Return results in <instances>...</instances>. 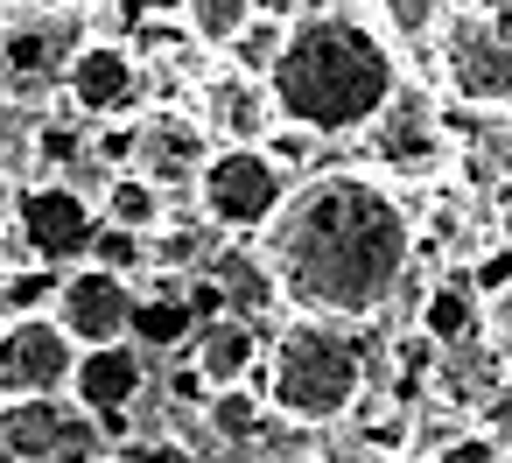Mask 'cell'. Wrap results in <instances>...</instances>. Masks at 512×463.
<instances>
[{
    "label": "cell",
    "instance_id": "16",
    "mask_svg": "<svg viewBox=\"0 0 512 463\" xmlns=\"http://www.w3.org/2000/svg\"><path fill=\"white\" fill-rule=\"evenodd\" d=\"M211 288H218L225 309H239V316H267V309L281 302V281H274L267 253H218V260H211Z\"/></svg>",
    "mask_w": 512,
    "mask_h": 463
},
{
    "label": "cell",
    "instance_id": "31",
    "mask_svg": "<svg viewBox=\"0 0 512 463\" xmlns=\"http://www.w3.org/2000/svg\"><path fill=\"white\" fill-rule=\"evenodd\" d=\"M295 463H323V456H295Z\"/></svg>",
    "mask_w": 512,
    "mask_h": 463
},
{
    "label": "cell",
    "instance_id": "15",
    "mask_svg": "<svg viewBox=\"0 0 512 463\" xmlns=\"http://www.w3.org/2000/svg\"><path fill=\"white\" fill-rule=\"evenodd\" d=\"M197 120H204V134H211V141H260L281 113H274V99H267V78L225 71V78H211V85H204Z\"/></svg>",
    "mask_w": 512,
    "mask_h": 463
},
{
    "label": "cell",
    "instance_id": "4",
    "mask_svg": "<svg viewBox=\"0 0 512 463\" xmlns=\"http://www.w3.org/2000/svg\"><path fill=\"white\" fill-rule=\"evenodd\" d=\"M197 211L218 232H260L281 197H288V169L260 148V141H211V155L197 162Z\"/></svg>",
    "mask_w": 512,
    "mask_h": 463
},
{
    "label": "cell",
    "instance_id": "6",
    "mask_svg": "<svg viewBox=\"0 0 512 463\" xmlns=\"http://www.w3.org/2000/svg\"><path fill=\"white\" fill-rule=\"evenodd\" d=\"M141 386H148L141 351H134L127 337H113V344H78V358H71V386H64V393L99 421L106 442H120L127 421H134V407H141Z\"/></svg>",
    "mask_w": 512,
    "mask_h": 463
},
{
    "label": "cell",
    "instance_id": "33",
    "mask_svg": "<svg viewBox=\"0 0 512 463\" xmlns=\"http://www.w3.org/2000/svg\"><path fill=\"white\" fill-rule=\"evenodd\" d=\"M505 463H512V456H505Z\"/></svg>",
    "mask_w": 512,
    "mask_h": 463
},
{
    "label": "cell",
    "instance_id": "13",
    "mask_svg": "<svg viewBox=\"0 0 512 463\" xmlns=\"http://www.w3.org/2000/svg\"><path fill=\"white\" fill-rule=\"evenodd\" d=\"M253 358H260V330H253V316H239V309H218V316H204V323L190 330V372H197L204 393L253 379Z\"/></svg>",
    "mask_w": 512,
    "mask_h": 463
},
{
    "label": "cell",
    "instance_id": "32",
    "mask_svg": "<svg viewBox=\"0 0 512 463\" xmlns=\"http://www.w3.org/2000/svg\"><path fill=\"white\" fill-rule=\"evenodd\" d=\"M92 463H106V456H92ZM113 463H120V456H113Z\"/></svg>",
    "mask_w": 512,
    "mask_h": 463
},
{
    "label": "cell",
    "instance_id": "8",
    "mask_svg": "<svg viewBox=\"0 0 512 463\" xmlns=\"http://www.w3.org/2000/svg\"><path fill=\"white\" fill-rule=\"evenodd\" d=\"M92 225H99V211L85 204L78 183H50V176H43V183H22V190H15V232L29 239V253H36L43 267L85 260Z\"/></svg>",
    "mask_w": 512,
    "mask_h": 463
},
{
    "label": "cell",
    "instance_id": "28",
    "mask_svg": "<svg viewBox=\"0 0 512 463\" xmlns=\"http://www.w3.org/2000/svg\"><path fill=\"white\" fill-rule=\"evenodd\" d=\"M442 463H491V442H484V435H463V442L442 449Z\"/></svg>",
    "mask_w": 512,
    "mask_h": 463
},
{
    "label": "cell",
    "instance_id": "22",
    "mask_svg": "<svg viewBox=\"0 0 512 463\" xmlns=\"http://www.w3.org/2000/svg\"><path fill=\"white\" fill-rule=\"evenodd\" d=\"M204 414H211V435H218V442H253V435H260V400L246 393V379H239V386H211Z\"/></svg>",
    "mask_w": 512,
    "mask_h": 463
},
{
    "label": "cell",
    "instance_id": "30",
    "mask_svg": "<svg viewBox=\"0 0 512 463\" xmlns=\"http://www.w3.org/2000/svg\"><path fill=\"white\" fill-rule=\"evenodd\" d=\"M0 36H8V8H0Z\"/></svg>",
    "mask_w": 512,
    "mask_h": 463
},
{
    "label": "cell",
    "instance_id": "26",
    "mask_svg": "<svg viewBox=\"0 0 512 463\" xmlns=\"http://www.w3.org/2000/svg\"><path fill=\"white\" fill-rule=\"evenodd\" d=\"M309 141H316V134H309V127H295V120H288L281 134H274V127L260 134V148H267V155H274L281 169H302V162H309Z\"/></svg>",
    "mask_w": 512,
    "mask_h": 463
},
{
    "label": "cell",
    "instance_id": "9",
    "mask_svg": "<svg viewBox=\"0 0 512 463\" xmlns=\"http://www.w3.org/2000/svg\"><path fill=\"white\" fill-rule=\"evenodd\" d=\"M50 316L71 330V344H113L127 337V316H134V281L99 267V260H71L57 274V302Z\"/></svg>",
    "mask_w": 512,
    "mask_h": 463
},
{
    "label": "cell",
    "instance_id": "27",
    "mask_svg": "<svg viewBox=\"0 0 512 463\" xmlns=\"http://www.w3.org/2000/svg\"><path fill=\"white\" fill-rule=\"evenodd\" d=\"M120 463H197L183 442H169V435H148V442H127L120 435Z\"/></svg>",
    "mask_w": 512,
    "mask_h": 463
},
{
    "label": "cell",
    "instance_id": "20",
    "mask_svg": "<svg viewBox=\"0 0 512 463\" xmlns=\"http://www.w3.org/2000/svg\"><path fill=\"white\" fill-rule=\"evenodd\" d=\"M246 22H253V0H183V29L204 50H225Z\"/></svg>",
    "mask_w": 512,
    "mask_h": 463
},
{
    "label": "cell",
    "instance_id": "14",
    "mask_svg": "<svg viewBox=\"0 0 512 463\" xmlns=\"http://www.w3.org/2000/svg\"><path fill=\"white\" fill-rule=\"evenodd\" d=\"M64 57L71 43L50 29V22H8V36H0V92L8 99H43L57 78H64Z\"/></svg>",
    "mask_w": 512,
    "mask_h": 463
},
{
    "label": "cell",
    "instance_id": "23",
    "mask_svg": "<svg viewBox=\"0 0 512 463\" xmlns=\"http://www.w3.org/2000/svg\"><path fill=\"white\" fill-rule=\"evenodd\" d=\"M85 260H99V267H113V274H141L148 267V232H127V225H92V246H85Z\"/></svg>",
    "mask_w": 512,
    "mask_h": 463
},
{
    "label": "cell",
    "instance_id": "19",
    "mask_svg": "<svg viewBox=\"0 0 512 463\" xmlns=\"http://www.w3.org/2000/svg\"><path fill=\"white\" fill-rule=\"evenodd\" d=\"M379 120H386V162H435V155H442L435 120H428V113H407L400 92H393V106H386Z\"/></svg>",
    "mask_w": 512,
    "mask_h": 463
},
{
    "label": "cell",
    "instance_id": "25",
    "mask_svg": "<svg viewBox=\"0 0 512 463\" xmlns=\"http://www.w3.org/2000/svg\"><path fill=\"white\" fill-rule=\"evenodd\" d=\"M484 330H491V351L498 365H512V274L491 288V309H484Z\"/></svg>",
    "mask_w": 512,
    "mask_h": 463
},
{
    "label": "cell",
    "instance_id": "21",
    "mask_svg": "<svg viewBox=\"0 0 512 463\" xmlns=\"http://www.w3.org/2000/svg\"><path fill=\"white\" fill-rule=\"evenodd\" d=\"M50 302H57V267L29 260V267L0 274V316H43Z\"/></svg>",
    "mask_w": 512,
    "mask_h": 463
},
{
    "label": "cell",
    "instance_id": "2",
    "mask_svg": "<svg viewBox=\"0 0 512 463\" xmlns=\"http://www.w3.org/2000/svg\"><path fill=\"white\" fill-rule=\"evenodd\" d=\"M400 92V64L386 36L344 8H316L281 29V50L267 64V99L281 120L309 127L316 141L365 134Z\"/></svg>",
    "mask_w": 512,
    "mask_h": 463
},
{
    "label": "cell",
    "instance_id": "1",
    "mask_svg": "<svg viewBox=\"0 0 512 463\" xmlns=\"http://www.w3.org/2000/svg\"><path fill=\"white\" fill-rule=\"evenodd\" d=\"M260 232L281 302H295L302 316L358 323L386 309V295L414 267V211L379 176L358 169L309 176L302 190L281 197V211Z\"/></svg>",
    "mask_w": 512,
    "mask_h": 463
},
{
    "label": "cell",
    "instance_id": "18",
    "mask_svg": "<svg viewBox=\"0 0 512 463\" xmlns=\"http://www.w3.org/2000/svg\"><path fill=\"white\" fill-rule=\"evenodd\" d=\"M470 323H477L470 281H442V288H428V302H421V337H428V344H463Z\"/></svg>",
    "mask_w": 512,
    "mask_h": 463
},
{
    "label": "cell",
    "instance_id": "24",
    "mask_svg": "<svg viewBox=\"0 0 512 463\" xmlns=\"http://www.w3.org/2000/svg\"><path fill=\"white\" fill-rule=\"evenodd\" d=\"M281 29L288 22H267V15H253L232 43H225V57H232V71H246V78H267V64H274V50H281Z\"/></svg>",
    "mask_w": 512,
    "mask_h": 463
},
{
    "label": "cell",
    "instance_id": "5",
    "mask_svg": "<svg viewBox=\"0 0 512 463\" xmlns=\"http://www.w3.org/2000/svg\"><path fill=\"white\" fill-rule=\"evenodd\" d=\"M92 456H106V435L78 400L57 393L0 400V463H92Z\"/></svg>",
    "mask_w": 512,
    "mask_h": 463
},
{
    "label": "cell",
    "instance_id": "29",
    "mask_svg": "<svg viewBox=\"0 0 512 463\" xmlns=\"http://www.w3.org/2000/svg\"><path fill=\"white\" fill-rule=\"evenodd\" d=\"M295 8L302 0H253V15H267V22H295Z\"/></svg>",
    "mask_w": 512,
    "mask_h": 463
},
{
    "label": "cell",
    "instance_id": "3",
    "mask_svg": "<svg viewBox=\"0 0 512 463\" xmlns=\"http://www.w3.org/2000/svg\"><path fill=\"white\" fill-rule=\"evenodd\" d=\"M365 393V351L351 344V330L337 316H295L274 337L267 358V407L281 421L323 428L337 414H351Z\"/></svg>",
    "mask_w": 512,
    "mask_h": 463
},
{
    "label": "cell",
    "instance_id": "10",
    "mask_svg": "<svg viewBox=\"0 0 512 463\" xmlns=\"http://www.w3.org/2000/svg\"><path fill=\"white\" fill-rule=\"evenodd\" d=\"M442 85L463 106H512V36L456 15L442 29Z\"/></svg>",
    "mask_w": 512,
    "mask_h": 463
},
{
    "label": "cell",
    "instance_id": "11",
    "mask_svg": "<svg viewBox=\"0 0 512 463\" xmlns=\"http://www.w3.org/2000/svg\"><path fill=\"white\" fill-rule=\"evenodd\" d=\"M57 92L71 99V113L113 120V113H127L141 99V50H127V43H71Z\"/></svg>",
    "mask_w": 512,
    "mask_h": 463
},
{
    "label": "cell",
    "instance_id": "7",
    "mask_svg": "<svg viewBox=\"0 0 512 463\" xmlns=\"http://www.w3.org/2000/svg\"><path fill=\"white\" fill-rule=\"evenodd\" d=\"M71 330L43 309V316H0V400L22 393H64L71 386Z\"/></svg>",
    "mask_w": 512,
    "mask_h": 463
},
{
    "label": "cell",
    "instance_id": "17",
    "mask_svg": "<svg viewBox=\"0 0 512 463\" xmlns=\"http://www.w3.org/2000/svg\"><path fill=\"white\" fill-rule=\"evenodd\" d=\"M162 211H169V197H162V183H155V176H141V169H113V176H106V197H99V218H106V225L155 232V225H162Z\"/></svg>",
    "mask_w": 512,
    "mask_h": 463
},
{
    "label": "cell",
    "instance_id": "12",
    "mask_svg": "<svg viewBox=\"0 0 512 463\" xmlns=\"http://www.w3.org/2000/svg\"><path fill=\"white\" fill-rule=\"evenodd\" d=\"M204 155H211V134H204L197 113H148L134 127V162L127 169H141L155 183H183V176H197Z\"/></svg>",
    "mask_w": 512,
    "mask_h": 463
}]
</instances>
